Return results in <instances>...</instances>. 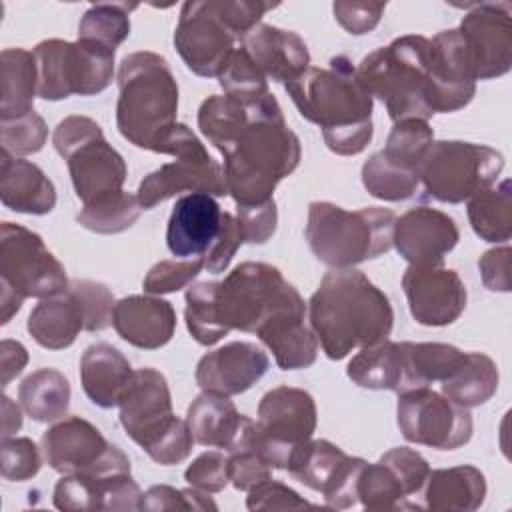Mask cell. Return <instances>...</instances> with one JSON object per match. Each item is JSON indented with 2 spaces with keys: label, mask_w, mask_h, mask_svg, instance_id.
Listing matches in <instances>:
<instances>
[{
  "label": "cell",
  "mask_w": 512,
  "mask_h": 512,
  "mask_svg": "<svg viewBox=\"0 0 512 512\" xmlns=\"http://www.w3.org/2000/svg\"><path fill=\"white\" fill-rule=\"evenodd\" d=\"M26 328L42 348L64 350L84 330V310L78 298L66 290L64 294L40 300L32 308Z\"/></svg>",
  "instance_id": "cell-34"
},
{
  "label": "cell",
  "mask_w": 512,
  "mask_h": 512,
  "mask_svg": "<svg viewBox=\"0 0 512 512\" xmlns=\"http://www.w3.org/2000/svg\"><path fill=\"white\" fill-rule=\"evenodd\" d=\"M52 144L66 160L74 192L84 206L124 192L126 162L106 142L102 128L92 118L66 116L54 128Z\"/></svg>",
  "instance_id": "cell-10"
},
{
  "label": "cell",
  "mask_w": 512,
  "mask_h": 512,
  "mask_svg": "<svg viewBox=\"0 0 512 512\" xmlns=\"http://www.w3.org/2000/svg\"><path fill=\"white\" fill-rule=\"evenodd\" d=\"M364 464L366 460L362 458L346 456V460L340 464V468L334 472V476L322 490L328 508L346 510L358 504V478Z\"/></svg>",
  "instance_id": "cell-52"
},
{
  "label": "cell",
  "mask_w": 512,
  "mask_h": 512,
  "mask_svg": "<svg viewBox=\"0 0 512 512\" xmlns=\"http://www.w3.org/2000/svg\"><path fill=\"white\" fill-rule=\"evenodd\" d=\"M316 420V402L306 390L276 386L262 396L242 448H254L272 468L286 470L292 452L312 438Z\"/></svg>",
  "instance_id": "cell-14"
},
{
  "label": "cell",
  "mask_w": 512,
  "mask_h": 512,
  "mask_svg": "<svg viewBox=\"0 0 512 512\" xmlns=\"http://www.w3.org/2000/svg\"><path fill=\"white\" fill-rule=\"evenodd\" d=\"M218 84L224 90V94L246 102L260 100L270 92L268 78L256 68V64L250 60L242 46L234 50L230 62L218 76Z\"/></svg>",
  "instance_id": "cell-46"
},
{
  "label": "cell",
  "mask_w": 512,
  "mask_h": 512,
  "mask_svg": "<svg viewBox=\"0 0 512 512\" xmlns=\"http://www.w3.org/2000/svg\"><path fill=\"white\" fill-rule=\"evenodd\" d=\"M0 200L6 208L42 216L56 206L52 180L30 160L0 152Z\"/></svg>",
  "instance_id": "cell-30"
},
{
  "label": "cell",
  "mask_w": 512,
  "mask_h": 512,
  "mask_svg": "<svg viewBox=\"0 0 512 512\" xmlns=\"http://www.w3.org/2000/svg\"><path fill=\"white\" fill-rule=\"evenodd\" d=\"M242 244H244V236L236 216H232L230 212H222L220 232L212 242V246L208 248V252L204 254V268H208V272L212 274H222L230 266L236 250Z\"/></svg>",
  "instance_id": "cell-54"
},
{
  "label": "cell",
  "mask_w": 512,
  "mask_h": 512,
  "mask_svg": "<svg viewBox=\"0 0 512 512\" xmlns=\"http://www.w3.org/2000/svg\"><path fill=\"white\" fill-rule=\"evenodd\" d=\"M184 480L208 494L220 492L230 482L228 478V456L218 450L202 452L184 472Z\"/></svg>",
  "instance_id": "cell-53"
},
{
  "label": "cell",
  "mask_w": 512,
  "mask_h": 512,
  "mask_svg": "<svg viewBox=\"0 0 512 512\" xmlns=\"http://www.w3.org/2000/svg\"><path fill=\"white\" fill-rule=\"evenodd\" d=\"M396 422L408 442L436 450H456L472 438L468 408L428 386L398 394Z\"/></svg>",
  "instance_id": "cell-16"
},
{
  "label": "cell",
  "mask_w": 512,
  "mask_h": 512,
  "mask_svg": "<svg viewBox=\"0 0 512 512\" xmlns=\"http://www.w3.org/2000/svg\"><path fill=\"white\" fill-rule=\"evenodd\" d=\"M386 2H344L338 0L332 4L336 22L354 36L374 30L384 14Z\"/></svg>",
  "instance_id": "cell-57"
},
{
  "label": "cell",
  "mask_w": 512,
  "mask_h": 512,
  "mask_svg": "<svg viewBox=\"0 0 512 512\" xmlns=\"http://www.w3.org/2000/svg\"><path fill=\"white\" fill-rule=\"evenodd\" d=\"M216 316L222 330L258 332L270 318L284 310L306 306L300 292L284 280L276 266L242 262L216 284Z\"/></svg>",
  "instance_id": "cell-9"
},
{
  "label": "cell",
  "mask_w": 512,
  "mask_h": 512,
  "mask_svg": "<svg viewBox=\"0 0 512 512\" xmlns=\"http://www.w3.org/2000/svg\"><path fill=\"white\" fill-rule=\"evenodd\" d=\"M22 428V410L12 398L2 394V438H10Z\"/></svg>",
  "instance_id": "cell-61"
},
{
  "label": "cell",
  "mask_w": 512,
  "mask_h": 512,
  "mask_svg": "<svg viewBox=\"0 0 512 512\" xmlns=\"http://www.w3.org/2000/svg\"><path fill=\"white\" fill-rule=\"evenodd\" d=\"M2 478L24 482L40 472L42 458L30 438H2Z\"/></svg>",
  "instance_id": "cell-50"
},
{
  "label": "cell",
  "mask_w": 512,
  "mask_h": 512,
  "mask_svg": "<svg viewBox=\"0 0 512 512\" xmlns=\"http://www.w3.org/2000/svg\"><path fill=\"white\" fill-rule=\"evenodd\" d=\"M498 368L494 360L480 352H464L456 370L440 382V390L452 402L474 408L488 402L498 390Z\"/></svg>",
  "instance_id": "cell-37"
},
{
  "label": "cell",
  "mask_w": 512,
  "mask_h": 512,
  "mask_svg": "<svg viewBox=\"0 0 512 512\" xmlns=\"http://www.w3.org/2000/svg\"><path fill=\"white\" fill-rule=\"evenodd\" d=\"M502 168L504 156L490 146L438 140L426 150L418 176L430 198L460 204L480 188L496 182Z\"/></svg>",
  "instance_id": "cell-12"
},
{
  "label": "cell",
  "mask_w": 512,
  "mask_h": 512,
  "mask_svg": "<svg viewBox=\"0 0 512 512\" xmlns=\"http://www.w3.org/2000/svg\"><path fill=\"white\" fill-rule=\"evenodd\" d=\"M430 38L406 34L376 48L356 66L370 96L378 98L392 122L428 120L434 116L428 80Z\"/></svg>",
  "instance_id": "cell-5"
},
{
  "label": "cell",
  "mask_w": 512,
  "mask_h": 512,
  "mask_svg": "<svg viewBox=\"0 0 512 512\" xmlns=\"http://www.w3.org/2000/svg\"><path fill=\"white\" fill-rule=\"evenodd\" d=\"M142 206L136 196L128 192L114 194L96 204L84 206L76 220L90 232L96 234H118L128 230L140 216Z\"/></svg>",
  "instance_id": "cell-44"
},
{
  "label": "cell",
  "mask_w": 512,
  "mask_h": 512,
  "mask_svg": "<svg viewBox=\"0 0 512 512\" xmlns=\"http://www.w3.org/2000/svg\"><path fill=\"white\" fill-rule=\"evenodd\" d=\"M112 326L122 340L142 350L166 346L176 330V312L156 296H126L116 302Z\"/></svg>",
  "instance_id": "cell-28"
},
{
  "label": "cell",
  "mask_w": 512,
  "mask_h": 512,
  "mask_svg": "<svg viewBox=\"0 0 512 512\" xmlns=\"http://www.w3.org/2000/svg\"><path fill=\"white\" fill-rule=\"evenodd\" d=\"M136 8L126 2L92 4L78 24V38L116 50L130 34V12Z\"/></svg>",
  "instance_id": "cell-41"
},
{
  "label": "cell",
  "mask_w": 512,
  "mask_h": 512,
  "mask_svg": "<svg viewBox=\"0 0 512 512\" xmlns=\"http://www.w3.org/2000/svg\"><path fill=\"white\" fill-rule=\"evenodd\" d=\"M460 240L452 216L430 206H414L394 222L392 246L410 266L442 264Z\"/></svg>",
  "instance_id": "cell-22"
},
{
  "label": "cell",
  "mask_w": 512,
  "mask_h": 512,
  "mask_svg": "<svg viewBox=\"0 0 512 512\" xmlns=\"http://www.w3.org/2000/svg\"><path fill=\"white\" fill-rule=\"evenodd\" d=\"M46 464L58 474L110 476L130 472L128 456L80 416L64 418L42 434Z\"/></svg>",
  "instance_id": "cell-15"
},
{
  "label": "cell",
  "mask_w": 512,
  "mask_h": 512,
  "mask_svg": "<svg viewBox=\"0 0 512 512\" xmlns=\"http://www.w3.org/2000/svg\"><path fill=\"white\" fill-rule=\"evenodd\" d=\"M432 142L434 130L428 126V120H400L394 122L382 154L390 162L418 172L420 162Z\"/></svg>",
  "instance_id": "cell-45"
},
{
  "label": "cell",
  "mask_w": 512,
  "mask_h": 512,
  "mask_svg": "<svg viewBox=\"0 0 512 512\" xmlns=\"http://www.w3.org/2000/svg\"><path fill=\"white\" fill-rule=\"evenodd\" d=\"M222 208L214 196L190 192L176 200L166 226V246L176 258H204L220 232Z\"/></svg>",
  "instance_id": "cell-25"
},
{
  "label": "cell",
  "mask_w": 512,
  "mask_h": 512,
  "mask_svg": "<svg viewBox=\"0 0 512 512\" xmlns=\"http://www.w3.org/2000/svg\"><path fill=\"white\" fill-rule=\"evenodd\" d=\"M220 154L236 206H258L272 200L278 182L298 168L302 146L272 94Z\"/></svg>",
  "instance_id": "cell-3"
},
{
  "label": "cell",
  "mask_w": 512,
  "mask_h": 512,
  "mask_svg": "<svg viewBox=\"0 0 512 512\" xmlns=\"http://www.w3.org/2000/svg\"><path fill=\"white\" fill-rule=\"evenodd\" d=\"M178 84L164 56L148 50L122 58L118 68V132L136 148L160 152L174 130Z\"/></svg>",
  "instance_id": "cell-4"
},
{
  "label": "cell",
  "mask_w": 512,
  "mask_h": 512,
  "mask_svg": "<svg viewBox=\"0 0 512 512\" xmlns=\"http://www.w3.org/2000/svg\"><path fill=\"white\" fill-rule=\"evenodd\" d=\"M468 220L484 242H508L512 234V182L508 178L480 188L466 200Z\"/></svg>",
  "instance_id": "cell-36"
},
{
  "label": "cell",
  "mask_w": 512,
  "mask_h": 512,
  "mask_svg": "<svg viewBox=\"0 0 512 512\" xmlns=\"http://www.w3.org/2000/svg\"><path fill=\"white\" fill-rule=\"evenodd\" d=\"M118 406L122 428L154 462L172 466L190 456L194 438L188 422L172 412V396L162 372L134 370Z\"/></svg>",
  "instance_id": "cell-7"
},
{
  "label": "cell",
  "mask_w": 512,
  "mask_h": 512,
  "mask_svg": "<svg viewBox=\"0 0 512 512\" xmlns=\"http://www.w3.org/2000/svg\"><path fill=\"white\" fill-rule=\"evenodd\" d=\"M52 500L64 512L140 510L142 492L130 472L110 476L62 474Z\"/></svg>",
  "instance_id": "cell-23"
},
{
  "label": "cell",
  "mask_w": 512,
  "mask_h": 512,
  "mask_svg": "<svg viewBox=\"0 0 512 512\" xmlns=\"http://www.w3.org/2000/svg\"><path fill=\"white\" fill-rule=\"evenodd\" d=\"M270 360L252 342L224 344L198 360L196 384L204 392L236 396L252 388L268 370Z\"/></svg>",
  "instance_id": "cell-24"
},
{
  "label": "cell",
  "mask_w": 512,
  "mask_h": 512,
  "mask_svg": "<svg viewBox=\"0 0 512 512\" xmlns=\"http://www.w3.org/2000/svg\"><path fill=\"white\" fill-rule=\"evenodd\" d=\"M402 288L412 318L422 326H448L466 308V286L456 270L442 264L408 266Z\"/></svg>",
  "instance_id": "cell-20"
},
{
  "label": "cell",
  "mask_w": 512,
  "mask_h": 512,
  "mask_svg": "<svg viewBox=\"0 0 512 512\" xmlns=\"http://www.w3.org/2000/svg\"><path fill=\"white\" fill-rule=\"evenodd\" d=\"M430 466L426 458L406 446L392 448L374 464H364L358 478V502L368 510L416 508L408 498L422 494Z\"/></svg>",
  "instance_id": "cell-18"
},
{
  "label": "cell",
  "mask_w": 512,
  "mask_h": 512,
  "mask_svg": "<svg viewBox=\"0 0 512 512\" xmlns=\"http://www.w3.org/2000/svg\"><path fill=\"white\" fill-rule=\"evenodd\" d=\"M236 220L242 228L244 242L264 244L272 238L278 224V212L274 198L258 206H238Z\"/></svg>",
  "instance_id": "cell-56"
},
{
  "label": "cell",
  "mask_w": 512,
  "mask_h": 512,
  "mask_svg": "<svg viewBox=\"0 0 512 512\" xmlns=\"http://www.w3.org/2000/svg\"><path fill=\"white\" fill-rule=\"evenodd\" d=\"M396 214L388 208L368 206L344 210L332 202L316 200L308 206L304 236L312 254L330 268H354L392 248Z\"/></svg>",
  "instance_id": "cell-6"
},
{
  "label": "cell",
  "mask_w": 512,
  "mask_h": 512,
  "mask_svg": "<svg viewBox=\"0 0 512 512\" xmlns=\"http://www.w3.org/2000/svg\"><path fill=\"white\" fill-rule=\"evenodd\" d=\"M186 422L196 444L234 452L246 444L254 420L240 414L230 396L202 390L188 406Z\"/></svg>",
  "instance_id": "cell-27"
},
{
  "label": "cell",
  "mask_w": 512,
  "mask_h": 512,
  "mask_svg": "<svg viewBox=\"0 0 512 512\" xmlns=\"http://www.w3.org/2000/svg\"><path fill=\"white\" fill-rule=\"evenodd\" d=\"M512 4L476 2L456 28L476 80L500 78L512 68Z\"/></svg>",
  "instance_id": "cell-19"
},
{
  "label": "cell",
  "mask_w": 512,
  "mask_h": 512,
  "mask_svg": "<svg viewBox=\"0 0 512 512\" xmlns=\"http://www.w3.org/2000/svg\"><path fill=\"white\" fill-rule=\"evenodd\" d=\"M48 138V126L38 112H28L20 118L0 120V144L2 150L22 158L36 154L44 148Z\"/></svg>",
  "instance_id": "cell-47"
},
{
  "label": "cell",
  "mask_w": 512,
  "mask_h": 512,
  "mask_svg": "<svg viewBox=\"0 0 512 512\" xmlns=\"http://www.w3.org/2000/svg\"><path fill=\"white\" fill-rule=\"evenodd\" d=\"M362 184L368 194L378 200L400 202L414 196L420 186V176L416 170H408L390 162L380 150L364 162Z\"/></svg>",
  "instance_id": "cell-40"
},
{
  "label": "cell",
  "mask_w": 512,
  "mask_h": 512,
  "mask_svg": "<svg viewBox=\"0 0 512 512\" xmlns=\"http://www.w3.org/2000/svg\"><path fill=\"white\" fill-rule=\"evenodd\" d=\"M22 410L36 422H56L70 408V382L56 368H38L18 386Z\"/></svg>",
  "instance_id": "cell-38"
},
{
  "label": "cell",
  "mask_w": 512,
  "mask_h": 512,
  "mask_svg": "<svg viewBox=\"0 0 512 512\" xmlns=\"http://www.w3.org/2000/svg\"><path fill=\"white\" fill-rule=\"evenodd\" d=\"M312 506L314 504L304 500L296 490L272 478L252 488L246 498V508L254 512L256 510H300V508H312Z\"/></svg>",
  "instance_id": "cell-55"
},
{
  "label": "cell",
  "mask_w": 512,
  "mask_h": 512,
  "mask_svg": "<svg viewBox=\"0 0 512 512\" xmlns=\"http://www.w3.org/2000/svg\"><path fill=\"white\" fill-rule=\"evenodd\" d=\"M70 282L60 260L44 240L14 222L0 226V322L8 324L24 298H52L64 294Z\"/></svg>",
  "instance_id": "cell-8"
},
{
  "label": "cell",
  "mask_w": 512,
  "mask_h": 512,
  "mask_svg": "<svg viewBox=\"0 0 512 512\" xmlns=\"http://www.w3.org/2000/svg\"><path fill=\"white\" fill-rule=\"evenodd\" d=\"M204 268V258L184 260H160L144 276V292L148 294H170L186 288Z\"/></svg>",
  "instance_id": "cell-49"
},
{
  "label": "cell",
  "mask_w": 512,
  "mask_h": 512,
  "mask_svg": "<svg viewBox=\"0 0 512 512\" xmlns=\"http://www.w3.org/2000/svg\"><path fill=\"white\" fill-rule=\"evenodd\" d=\"M38 96L36 56L24 48H6L0 54V120L20 118L34 110Z\"/></svg>",
  "instance_id": "cell-35"
},
{
  "label": "cell",
  "mask_w": 512,
  "mask_h": 512,
  "mask_svg": "<svg viewBox=\"0 0 512 512\" xmlns=\"http://www.w3.org/2000/svg\"><path fill=\"white\" fill-rule=\"evenodd\" d=\"M348 378L366 390H392L406 392L416 388L410 372L406 342L380 340L360 348L348 362Z\"/></svg>",
  "instance_id": "cell-29"
},
{
  "label": "cell",
  "mask_w": 512,
  "mask_h": 512,
  "mask_svg": "<svg viewBox=\"0 0 512 512\" xmlns=\"http://www.w3.org/2000/svg\"><path fill=\"white\" fill-rule=\"evenodd\" d=\"M114 52L90 40L66 42L42 40L34 48L38 64V96L64 100L72 94L94 96L106 90L114 78Z\"/></svg>",
  "instance_id": "cell-11"
},
{
  "label": "cell",
  "mask_w": 512,
  "mask_h": 512,
  "mask_svg": "<svg viewBox=\"0 0 512 512\" xmlns=\"http://www.w3.org/2000/svg\"><path fill=\"white\" fill-rule=\"evenodd\" d=\"M28 362L26 348L16 340H2L0 344V366H2V386L6 388L12 378H16Z\"/></svg>",
  "instance_id": "cell-60"
},
{
  "label": "cell",
  "mask_w": 512,
  "mask_h": 512,
  "mask_svg": "<svg viewBox=\"0 0 512 512\" xmlns=\"http://www.w3.org/2000/svg\"><path fill=\"white\" fill-rule=\"evenodd\" d=\"M424 508L434 512H472L484 504L486 478L474 466H452L430 470Z\"/></svg>",
  "instance_id": "cell-33"
},
{
  "label": "cell",
  "mask_w": 512,
  "mask_h": 512,
  "mask_svg": "<svg viewBox=\"0 0 512 512\" xmlns=\"http://www.w3.org/2000/svg\"><path fill=\"white\" fill-rule=\"evenodd\" d=\"M308 320L330 360L386 340L394 310L388 296L354 268H332L308 302Z\"/></svg>",
  "instance_id": "cell-1"
},
{
  "label": "cell",
  "mask_w": 512,
  "mask_h": 512,
  "mask_svg": "<svg viewBox=\"0 0 512 512\" xmlns=\"http://www.w3.org/2000/svg\"><path fill=\"white\" fill-rule=\"evenodd\" d=\"M240 42L256 68L274 82L288 84L310 68L308 46L292 30L260 22Z\"/></svg>",
  "instance_id": "cell-26"
},
{
  "label": "cell",
  "mask_w": 512,
  "mask_h": 512,
  "mask_svg": "<svg viewBox=\"0 0 512 512\" xmlns=\"http://www.w3.org/2000/svg\"><path fill=\"white\" fill-rule=\"evenodd\" d=\"M140 510L168 512V510H192V506H190L186 488L178 490L166 484H156V486H150L146 492H142Z\"/></svg>",
  "instance_id": "cell-59"
},
{
  "label": "cell",
  "mask_w": 512,
  "mask_h": 512,
  "mask_svg": "<svg viewBox=\"0 0 512 512\" xmlns=\"http://www.w3.org/2000/svg\"><path fill=\"white\" fill-rule=\"evenodd\" d=\"M134 370L126 356L112 344H90L80 358V382L84 394L100 408H114L132 378Z\"/></svg>",
  "instance_id": "cell-32"
},
{
  "label": "cell",
  "mask_w": 512,
  "mask_h": 512,
  "mask_svg": "<svg viewBox=\"0 0 512 512\" xmlns=\"http://www.w3.org/2000/svg\"><path fill=\"white\" fill-rule=\"evenodd\" d=\"M160 154H170L176 160L144 176L136 192L142 210H150L180 192H204L210 196L228 194L222 166L208 154L204 144L186 124L178 122L174 126Z\"/></svg>",
  "instance_id": "cell-13"
},
{
  "label": "cell",
  "mask_w": 512,
  "mask_h": 512,
  "mask_svg": "<svg viewBox=\"0 0 512 512\" xmlns=\"http://www.w3.org/2000/svg\"><path fill=\"white\" fill-rule=\"evenodd\" d=\"M216 280L196 282L186 290V308L184 320L190 336L202 346H214L220 342L226 332L218 324L216 316Z\"/></svg>",
  "instance_id": "cell-43"
},
{
  "label": "cell",
  "mask_w": 512,
  "mask_h": 512,
  "mask_svg": "<svg viewBox=\"0 0 512 512\" xmlns=\"http://www.w3.org/2000/svg\"><path fill=\"white\" fill-rule=\"evenodd\" d=\"M236 32L222 18L216 0L184 2L174 30V46L190 72L218 78L236 50Z\"/></svg>",
  "instance_id": "cell-17"
},
{
  "label": "cell",
  "mask_w": 512,
  "mask_h": 512,
  "mask_svg": "<svg viewBox=\"0 0 512 512\" xmlns=\"http://www.w3.org/2000/svg\"><path fill=\"white\" fill-rule=\"evenodd\" d=\"M68 290L78 298L84 310V330L100 332L112 324L116 300L106 284L96 280H72Z\"/></svg>",
  "instance_id": "cell-48"
},
{
  "label": "cell",
  "mask_w": 512,
  "mask_h": 512,
  "mask_svg": "<svg viewBox=\"0 0 512 512\" xmlns=\"http://www.w3.org/2000/svg\"><path fill=\"white\" fill-rule=\"evenodd\" d=\"M272 466L254 448H240L228 452V478L236 490L250 492L258 484L272 478Z\"/></svg>",
  "instance_id": "cell-51"
},
{
  "label": "cell",
  "mask_w": 512,
  "mask_h": 512,
  "mask_svg": "<svg viewBox=\"0 0 512 512\" xmlns=\"http://www.w3.org/2000/svg\"><path fill=\"white\" fill-rule=\"evenodd\" d=\"M406 352L416 388L446 380L464 358L460 348L442 342H406Z\"/></svg>",
  "instance_id": "cell-42"
},
{
  "label": "cell",
  "mask_w": 512,
  "mask_h": 512,
  "mask_svg": "<svg viewBox=\"0 0 512 512\" xmlns=\"http://www.w3.org/2000/svg\"><path fill=\"white\" fill-rule=\"evenodd\" d=\"M430 104L436 112H456L476 94V74L456 28L430 38Z\"/></svg>",
  "instance_id": "cell-21"
},
{
  "label": "cell",
  "mask_w": 512,
  "mask_h": 512,
  "mask_svg": "<svg viewBox=\"0 0 512 512\" xmlns=\"http://www.w3.org/2000/svg\"><path fill=\"white\" fill-rule=\"evenodd\" d=\"M256 336L272 352L282 370H302L316 362L318 338L306 326V306L276 314L258 328Z\"/></svg>",
  "instance_id": "cell-31"
},
{
  "label": "cell",
  "mask_w": 512,
  "mask_h": 512,
  "mask_svg": "<svg viewBox=\"0 0 512 512\" xmlns=\"http://www.w3.org/2000/svg\"><path fill=\"white\" fill-rule=\"evenodd\" d=\"M510 256L512 250L508 244L500 248L486 250L478 260V270L482 276V282L492 292H510Z\"/></svg>",
  "instance_id": "cell-58"
},
{
  "label": "cell",
  "mask_w": 512,
  "mask_h": 512,
  "mask_svg": "<svg viewBox=\"0 0 512 512\" xmlns=\"http://www.w3.org/2000/svg\"><path fill=\"white\" fill-rule=\"evenodd\" d=\"M284 88L300 116L322 128L334 154L356 156L370 144L374 104L350 58L334 56L328 68L310 66Z\"/></svg>",
  "instance_id": "cell-2"
},
{
  "label": "cell",
  "mask_w": 512,
  "mask_h": 512,
  "mask_svg": "<svg viewBox=\"0 0 512 512\" xmlns=\"http://www.w3.org/2000/svg\"><path fill=\"white\" fill-rule=\"evenodd\" d=\"M346 456L336 444L310 438L292 452L286 470L304 486L322 492Z\"/></svg>",
  "instance_id": "cell-39"
}]
</instances>
